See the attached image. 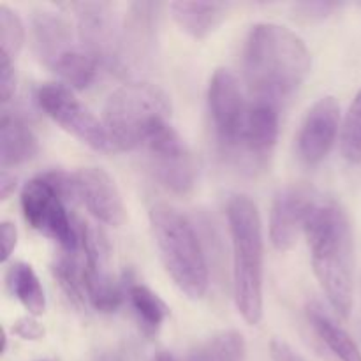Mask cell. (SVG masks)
<instances>
[{
  "mask_svg": "<svg viewBox=\"0 0 361 361\" xmlns=\"http://www.w3.org/2000/svg\"><path fill=\"white\" fill-rule=\"evenodd\" d=\"M303 233L314 274L331 309L341 317H349L355 300V235L348 212L334 197L317 196Z\"/></svg>",
  "mask_w": 361,
  "mask_h": 361,
  "instance_id": "obj_1",
  "label": "cell"
},
{
  "mask_svg": "<svg viewBox=\"0 0 361 361\" xmlns=\"http://www.w3.org/2000/svg\"><path fill=\"white\" fill-rule=\"evenodd\" d=\"M312 67L305 41L279 23H256L243 46V74L254 97L279 99L295 94Z\"/></svg>",
  "mask_w": 361,
  "mask_h": 361,
  "instance_id": "obj_2",
  "label": "cell"
},
{
  "mask_svg": "<svg viewBox=\"0 0 361 361\" xmlns=\"http://www.w3.org/2000/svg\"><path fill=\"white\" fill-rule=\"evenodd\" d=\"M226 215L233 247V298L243 321L256 326L263 319V222L256 203L245 194L229 196Z\"/></svg>",
  "mask_w": 361,
  "mask_h": 361,
  "instance_id": "obj_3",
  "label": "cell"
},
{
  "mask_svg": "<svg viewBox=\"0 0 361 361\" xmlns=\"http://www.w3.org/2000/svg\"><path fill=\"white\" fill-rule=\"evenodd\" d=\"M148 217L159 256L168 275L183 295L190 300H201L208 291L210 275L194 224L168 203L154 204Z\"/></svg>",
  "mask_w": 361,
  "mask_h": 361,
  "instance_id": "obj_4",
  "label": "cell"
},
{
  "mask_svg": "<svg viewBox=\"0 0 361 361\" xmlns=\"http://www.w3.org/2000/svg\"><path fill=\"white\" fill-rule=\"evenodd\" d=\"M171 118V101L161 87L129 81L111 92L102 122L115 150H143L155 133Z\"/></svg>",
  "mask_w": 361,
  "mask_h": 361,
  "instance_id": "obj_5",
  "label": "cell"
},
{
  "mask_svg": "<svg viewBox=\"0 0 361 361\" xmlns=\"http://www.w3.org/2000/svg\"><path fill=\"white\" fill-rule=\"evenodd\" d=\"M21 210L25 221L60 245L63 252H78L80 229L67 212V201L44 175L28 180L21 189Z\"/></svg>",
  "mask_w": 361,
  "mask_h": 361,
  "instance_id": "obj_6",
  "label": "cell"
},
{
  "mask_svg": "<svg viewBox=\"0 0 361 361\" xmlns=\"http://www.w3.org/2000/svg\"><path fill=\"white\" fill-rule=\"evenodd\" d=\"M35 101L53 122L59 123L63 130L73 134L92 150H115L104 122L99 120L63 83L41 85L35 94Z\"/></svg>",
  "mask_w": 361,
  "mask_h": 361,
  "instance_id": "obj_7",
  "label": "cell"
},
{
  "mask_svg": "<svg viewBox=\"0 0 361 361\" xmlns=\"http://www.w3.org/2000/svg\"><path fill=\"white\" fill-rule=\"evenodd\" d=\"M207 99L219 150L229 159L242 141L250 101L245 99L236 74L226 67H219L212 74Z\"/></svg>",
  "mask_w": 361,
  "mask_h": 361,
  "instance_id": "obj_8",
  "label": "cell"
},
{
  "mask_svg": "<svg viewBox=\"0 0 361 361\" xmlns=\"http://www.w3.org/2000/svg\"><path fill=\"white\" fill-rule=\"evenodd\" d=\"M143 150L152 175L164 189L173 194H187L194 189L200 173L196 157L171 123L162 126Z\"/></svg>",
  "mask_w": 361,
  "mask_h": 361,
  "instance_id": "obj_9",
  "label": "cell"
},
{
  "mask_svg": "<svg viewBox=\"0 0 361 361\" xmlns=\"http://www.w3.org/2000/svg\"><path fill=\"white\" fill-rule=\"evenodd\" d=\"M63 7L74 11L78 18L80 46L94 56L99 66L116 71L122 25L115 7L109 2H73Z\"/></svg>",
  "mask_w": 361,
  "mask_h": 361,
  "instance_id": "obj_10",
  "label": "cell"
},
{
  "mask_svg": "<svg viewBox=\"0 0 361 361\" xmlns=\"http://www.w3.org/2000/svg\"><path fill=\"white\" fill-rule=\"evenodd\" d=\"M279 137V102L252 97L249 102L242 141L228 159L247 171L263 169L270 161Z\"/></svg>",
  "mask_w": 361,
  "mask_h": 361,
  "instance_id": "obj_11",
  "label": "cell"
},
{
  "mask_svg": "<svg viewBox=\"0 0 361 361\" xmlns=\"http://www.w3.org/2000/svg\"><path fill=\"white\" fill-rule=\"evenodd\" d=\"M161 7V4L157 2L130 4L122 23L118 62H116L115 73H136L148 62L155 46Z\"/></svg>",
  "mask_w": 361,
  "mask_h": 361,
  "instance_id": "obj_12",
  "label": "cell"
},
{
  "mask_svg": "<svg viewBox=\"0 0 361 361\" xmlns=\"http://www.w3.org/2000/svg\"><path fill=\"white\" fill-rule=\"evenodd\" d=\"M341 106L334 95L317 99L303 116L296 136V150L302 162L319 164L326 159L341 130Z\"/></svg>",
  "mask_w": 361,
  "mask_h": 361,
  "instance_id": "obj_13",
  "label": "cell"
},
{
  "mask_svg": "<svg viewBox=\"0 0 361 361\" xmlns=\"http://www.w3.org/2000/svg\"><path fill=\"white\" fill-rule=\"evenodd\" d=\"M76 196L87 210L102 224L118 228L126 222L127 212L115 178L99 166H83L73 173Z\"/></svg>",
  "mask_w": 361,
  "mask_h": 361,
  "instance_id": "obj_14",
  "label": "cell"
},
{
  "mask_svg": "<svg viewBox=\"0 0 361 361\" xmlns=\"http://www.w3.org/2000/svg\"><path fill=\"white\" fill-rule=\"evenodd\" d=\"M316 197L310 187L296 183L279 190L270 210V240L275 249L288 252L295 247Z\"/></svg>",
  "mask_w": 361,
  "mask_h": 361,
  "instance_id": "obj_15",
  "label": "cell"
},
{
  "mask_svg": "<svg viewBox=\"0 0 361 361\" xmlns=\"http://www.w3.org/2000/svg\"><path fill=\"white\" fill-rule=\"evenodd\" d=\"M32 51L35 59L53 69L62 56L73 51L80 44H74L71 23L59 13L53 11H35L30 20Z\"/></svg>",
  "mask_w": 361,
  "mask_h": 361,
  "instance_id": "obj_16",
  "label": "cell"
},
{
  "mask_svg": "<svg viewBox=\"0 0 361 361\" xmlns=\"http://www.w3.org/2000/svg\"><path fill=\"white\" fill-rule=\"evenodd\" d=\"M39 140L20 115L4 111L0 118V166L14 168L37 155Z\"/></svg>",
  "mask_w": 361,
  "mask_h": 361,
  "instance_id": "obj_17",
  "label": "cell"
},
{
  "mask_svg": "<svg viewBox=\"0 0 361 361\" xmlns=\"http://www.w3.org/2000/svg\"><path fill=\"white\" fill-rule=\"evenodd\" d=\"M305 316L314 334L328 348V351L338 361H361V351L351 335L335 321V317L323 307V303L312 300L307 303Z\"/></svg>",
  "mask_w": 361,
  "mask_h": 361,
  "instance_id": "obj_18",
  "label": "cell"
},
{
  "mask_svg": "<svg viewBox=\"0 0 361 361\" xmlns=\"http://www.w3.org/2000/svg\"><path fill=\"white\" fill-rule=\"evenodd\" d=\"M173 20L194 39L210 35L228 16V6L219 2H171Z\"/></svg>",
  "mask_w": 361,
  "mask_h": 361,
  "instance_id": "obj_19",
  "label": "cell"
},
{
  "mask_svg": "<svg viewBox=\"0 0 361 361\" xmlns=\"http://www.w3.org/2000/svg\"><path fill=\"white\" fill-rule=\"evenodd\" d=\"M7 286L18 302L34 317L42 316L46 310V295L35 275L34 268L23 261H16L7 270Z\"/></svg>",
  "mask_w": 361,
  "mask_h": 361,
  "instance_id": "obj_20",
  "label": "cell"
},
{
  "mask_svg": "<svg viewBox=\"0 0 361 361\" xmlns=\"http://www.w3.org/2000/svg\"><path fill=\"white\" fill-rule=\"evenodd\" d=\"M127 298L137 323L147 335H155L169 316V307L148 286L133 282L127 286Z\"/></svg>",
  "mask_w": 361,
  "mask_h": 361,
  "instance_id": "obj_21",
  "label": "cell"
},
{
  "mask_svg": "<svg viewBox=\"0 0 361 361\" xmlns=\"http://www.w3.org/2000/svg\"><path fill=\"white\" fill-rule=\"evenodd\" d=\"M245 356L243 335L236 330H222L200 342L185 361H245Z\"/></svg>",
  "mask_w": 361,
  "mask_h": 361,
  "instance_id": "obj_22",
  "label": "cell"
},
{
  "mask_svg": "<svg viewBox=\"0 0 361 361\" xmlns=\"http://www.w3.org/2000/svg\"><path fill=\"white\" fill-rule=\"evenodd\" d=\"M99 69L101 66L97 60L88 55L81 46H78L62 56L51 71L60 78V83L69 87L71 90H85L94 83Z\"/></svg>",
  "mask_w": 361,
  "mask_h": 361,
  "instance_id": "obj_23",
  "label": "cell"
},
{
  "mask_svg": "<svg viewBox=\"0 0 361 361\" xmlns=\"http://www.w3.org/2000/svg\"><path fill=\"white\" fill-rule=\"evenodd\" d=\"M53 275L62 291L78 309L88 305L87 284H85V264L78 261V252H60L53 261Z\"/></svg>",
  "mask_w": 361,
  "mask_h": 361,
  "instance_id": "obj_24",
  "label": "cell"
},
{
  "mask_svg": "<svg viewBox=\"0 0 361 361\" xmlns=\"http://www.w3.org/2000/svg\"><path fill=\"white\" fill-rule=\"evenodd\" d=\"M25 42V25L20 14L7 4H0V60L13 62Z\"/></svg>",
  "mask_w": 361,
  "mask_h": 361,
  "instance_id": "obj_25",
  "label": "cell"
},
{
  "mask_svg": "<svg viewBox=\"0 0 361 361\" xmlns=\"http://www.w3.org/2000/svg\"><path fill=\"white\" fill-rule=\"evenodd\" d=\"M341 154L349 164H361V88L356 92L342 122Z\"/></svg>",
  "mask_w": 361,
  "mask_h": 361,
  "instance_id": "obj_26",
  "label": "cell"
},
{
  "mask_svg": "<svg viewBox=\"0 0 361 361\" xmlns=\"http://www.w3.org/2000/svg\"><path fill=\"white\" fill-rule=\"evenodd\" d=\"M16 83L18 80L14 63L0 60V99H2V104H7L14 97Z\"/></svg>",
  "mask_w": 361,
  "mask_h": 361,
  "instance_id": "obj_27",
  "label": "cell"
},
{
  "mask_svg": "<svg viewBox=\"0 0 361 361\" xmlns=\"http://www.w3.org/2000/svg\"><path fill=\"white\" fill-rule=\"evenodd\" d=\"M13 334L23 341H41L44 337V328L39 324V321L34 316H25L14 321Z\"/></svg>",
  "mask_w": 361,
  "mask_h": 361,
  "instance_id": "obj_28",
  "label": "cell"
},
{
  "mask_svg": "<svg viewBox=\"0 0 361 361\" xmlns=\"http://www.w3.org/2000/svg\"><path fill=\"white\" fill-rule=\"evenodd\" d=\"M338 7H341V4H335V2H303V4H296L295 9L298 11L300 16L316 20V18H326L328 14L334 13V11L338 9Z\"/></svg>",
  "mask_w": 361,
  "mask_h": 361,
  "instance_id": "obj_29",
  "label": "cell"
},
{
  "mask_svg": "<svg viewBox=\"0 0 361 361\" xmlns=\"http://www.w3.org/2000/svg\"><path fill=\"white\" fill-rule=\"evenodd\" d=\"M0 238H2V261L6 263L18 243V229L14 222L4 221L0 224Z\"/></svg>",
  "mask_w": 361,
  "mask_h": 361,
  "instance_id": "obj_30",
  "label": "cell"
},
{
  "mask_svg": "<svg viewBox=\"0 0 361 361\" xmlns=\"http://www.w3.org/2000/svg\"><path fill=\"white\" fill-rule=\"evenodd\" d=\"M270 356L274 361H307L288 342L281 341V338H274L270 342Z\"/></svg>",
  "mask_w": 361,
  "mask_h": 361,
  "instance_id": "obj_31",
  "label": "cell"
},
{
  "mask_svg": "<svg viewBox=\"0 0 361 361\" xmlns=\"http://www.w3.org/2000/svg\"><path fill=\"white\" fill-rule=\"evenodd\" d=\"M16 185H18L16 175L9 173L7 169H2V175H0V197H2L4 201L9 200L11 194L16 190Z\"/></svg>",
  "mask_w": 361,
  "mask_h": 361,
  "instance_id": "obj_32",
  "label": "cell"
},
{
  "mask_svg": "<svg viewBox=\"0 0 361 361\" xmlns=\"http://www.w3.org/2000/svg\"><path fill=\"white\" fill-rule=\"evenodd\" d=\"M154 361H178L175 358V356L171 355V353H166V351H161L159 355H155Z\"/></svg>",
  "mask_w": 361,
  "mask_h": 361,
  "instance_id": "obj_33",
  "label": "cell"
},
{
  "mask_svg": "<svg viewBox=\"0 0 361 361\" xmlns=\"http://www.w3.org/2000/svg\"><path fill=\"white\" fill-rule=\"evenodd\" d=\"M39 361H56V360H51V358H46V360H39Z\"/></svg>",
  "mask_w": 361,
  "mask_h": 361,
  "instance_id": "obj_34",
  "label": "cell"
}]
</instances>
